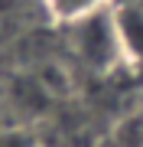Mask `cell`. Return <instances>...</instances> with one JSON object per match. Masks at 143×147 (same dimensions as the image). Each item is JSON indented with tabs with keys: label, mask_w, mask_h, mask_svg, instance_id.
<instances>
[{
	"label": "cell",
	"mask_w": 143,
	"mask_h": 147,
	"mask_svg": "<svg viewBox=\"0 0 143 147\" xmlns=\"http://www.w3.org/2000/svg\"><path fill=\"white\" fill-rule=\"evenodd\" d=\"M0 147H43V141L23 124H13L7 131H0Z\"/></svg>",
	"instance_id": "cell-4"
},
{
	"label": "cell",
	"mask_w": 143,
	"mask_h": 147,
	"mask_svg": "<svg viewBox=\"0 0 143 147\" xmlns=\"http://www.w3.org/2000/svg\"><path fill=\"white\" fill-rule=\"evenodd\" d=\"M36 3H39V10L46 13L49 23L69 30L75 23H81V20H88V16L114 7V0H36Z\"/></svg>",
	"instance_id": "cell-3"
},
{
	"label": "cell",
	"mask_w": 143,
	"mask_h": 147,
	"mask_svg": "<svg viewBox=\"0 0 143 147\" xmlns=\"http://www.w3.org/2000/svg\"><path fill=\"white\" fill-rule=\"evenodd\" d=\"M69 33H72V53L78 56V62L85 69H91L98 75H107L114 69L127 65L120 33H117V20H114V7L69 26Z\"/></svg>",
	"instance_id": "cell-1"
},
{
	"label": "cell",
	"mask_w": 143,
	"mask_h": 147,
	"mask_svg": "<svg viewBox=\"0 0 143 147\" xmlns=\"http://www.w3.org/2000/svg\"><path fill=\"white\" fill-rule=\"evenodd\" d=\"M114 20L127 65L143 69V3L140 0H114Z\"/></svg>",
	"instance_id": "cell-2"
},
{
	"label": "cell",
	"mask_w": 143,
	"mask_h": 147,
	"mask_svg": "<svg viewBox=\"0 0 143 147\" xmlns=\"http://www.w3.org/2000/svg\"><path fill=\"white\" fill-rule=\"evenodd\" d=\"M13 124H20V118H16V101H13L10 88L0 82V131H7V127H13Z\"/></svg>",
	"instance_id": "cell-5"
}]
</instances>
